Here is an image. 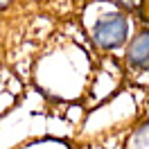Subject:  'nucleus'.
Listing matches in <instances>:
<instances>
[{
	"instance_id": "f257e3e1",
	"label": "nucleus",
	"mask_w": 149,
	"mask_h": 149,
	"mask_svg": "<svg viewBox=\"0 0 149 149\" xmlns=\"http://www.w3.org/2000/svg\"><path fill=\"white\" fill-rule=\"evenodd\" d=\"M129 36V18L122 11L104 14L93 25V43L102 50H118L127 43Z\"/></svg>"
},
{
	"instance_id": "f03ea898",
	"label": "nucleus",
	"mask_w": 149,
	"mask_h": 149,
	"mask_svg": "<svg viewBox=\"0 0 149 149\" xmlns=\"http://www.w3.org/2000/svg\"><path fill=\"white\" fill-rule=\"evenodd\" d=\"M127 63L133 70L149 72V29H142L127 47Z\"/></svg>"
},
{
	"instance_id": "7ed1b4c3",
	"label": "nucleus",
	"mask_w": 149,
	"mask_h": 149,
	"mask_svg": "<svg viewBox=\"0 0 149 149\" xmlns=\"http://www.w3.org/2000/svg\"><path fill=\"white\" fill-rule=\"evenodd\" d=\"M118 7H122V9H129V11H136L142 5V0H113Z\"/></svg>"
},
{
	"instance_id": "20e7f679",
	"label": "nucleus",
	"mask_w": 149,
	"mask_h": 149,
	"mask_svg": "<svg viewBox=\"0 0 149 149\" xmlns=\"http://www.w3.org/2000/svg\"><path fill=\"white\" fill-rule=\"evenodd\" d=\"M11 2H14V0H0V11H2V9H7Z\"/></svg>"
}]
</instances>
